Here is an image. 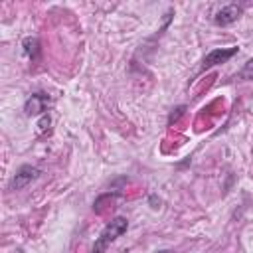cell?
Listing matches in <instances>:
<instances>
[{"instance_id":"cell-1","label":"cell","mask_w":253,"mask_h":253,"mask_svg":"<svg viewBox=\"0 0 253 253\" xmlns=\"http://www.w3.org/2000/svg\"><path fill=\"white\" fill-rule=\"evenodd\" d=\"M126 229H128V221H126L125 217H115L111 223L105 225V229H103L101 235L97 237V241H95L91 253H103V251L107 249V245L113 243L117 237H121Z\"/></svg>"},{"instance_id":"cell-2","label":"cell","mask_w":253,"mask_h":253,"mask_svg":"<svg viewBox=\"0 0 253 253\" xmlns=\"http://www.w3.org/2000/svg\"><path fill=\"white\" fill-rule=\"evenodd\" d=\"M40 174H42V170L38 168V166H32V164H24V166H20L18 170H16V174L12 176V180H10V184H8V188L10 190H24L28 184H32L34 180H38L40 178Z\"/></svg>"},{"instance_id":"cell-3","label":"cell","mask_w":253,"mask_h":253,"mask_svg":"<svg viewBox=\"0 0 253 253\" xmlns=\"http://www.w3.org/2000/svg\"><path fill=\"white\" fill-rule=\"evenodd\" d=\"M235 53H237V47H235V45H231V47H215V49H211V51L204 57V61H202V71H206V69H210V67H215V65H219V63L229 61Z\"/></svg>"},{"instance_id":"cell-4","label":"cell","mask_w":253,"mask_h":253,"mask_svg":"<svg viewBox=\"0 0 253 253\" xmlns=\"http://www.w3.org/2000/svg\"><path fill=\"white\" fill-rule=\"evenodd\" d=\"M49 103H51V101H49L47 93H42V91L32 93V95L26 99V103H24V113H26L28 117H34V115H45Z\"/></svg>"},{"instance_id":"cell-5","label":"cell","mask_w":253,"mask_h":253,"mask_svg":"<svg viewBox=\"0 0 253 253\" xmlns=\"http://www.w3.org/2000/svg\"><path fill=\"white\" fill-rule=\"evenodd\" d=\"M241 14H243V6H239V4H227V6H221L215 12L213 22H215V26L225 28V26H231L233 22H237L241 18Z\"/></svg>"},{"instance_id":"cell-6","label":"cell","mask_w":253,"mask_h":253,"mask_svg":"<svg viewBox=\"0 0 253 253\" xmlns=\"http://www.w3.org/2000/svg\"><path fill=\"white\" fill-rule=\"evenodd\" d=\"M22 47H24V55L26 57H30L32 61L38 59V55H40V40L36 36H28L22 42Z\"/></svg>"},{"instance_id":"cell-7","label":"cell","mask_w":253,"mask_h":253,"mask_svg":"<svg viewBox=\"0 0 253 253\" xmlns=\"http://www.w3.org/2000/svg\"><path fill=\"white\" fill-rule=\"evenodd\" d=\"M237 79H253V57L251 59H247L245 61V65L239 69V73H237Z\"/></svg>"},{"instance_id":"cell-8","label":"cell","mask_w":253,"mask_h":253,"mask_svg":"<svg viewBox=\"0 0 253 253\" xmlns=\"http://www.w3.org/2000/svg\"><path fill=\"white\" fill-rule=\"evenodd\" d=\"M184 113H186V107H184V105H180V107L172 109V113H170V117H168V125L178 123V121H180V117H182Z\"/></svg>"},{"instance_id":"cell-9","label":"cell","mask_w":253,"mask_h":253,"mask_svg":"<svg viewBox=\"0 0 253 253\" xmlns=\"http://www.w3.org/2000/svg\"><path fill=\"white\" fill-rule=\"evenodd\" d=\"M49 125H51V117L45 113V115H42V119H40V123H38V130L43 132V130L49 128Z\"/></svg>"},{"instance_id":"cell-10","label":"cell","mask_w":253,"mask_h":253,"mask_svg":"<svg viewBox=\"0 0 253 253\" xmlns=\"http://www.w3.org/2000/svg\"><path fill=\"white\" fill-rule=\"evenodd\" d=\"M156 253H174L172 249H160V251H156Z\"/></svg>"}]
</instances>
